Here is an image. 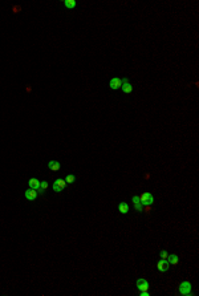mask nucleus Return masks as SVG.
Wrapping results in <instances>:
<instances>
[{"instance_id": "f257e3e1", "label": "nucleus", "mask_w": 199, "mask_h": 296, "mask_svg": "<svg viewBox=\"0 0 199 296\" xmlns=\"http://www.w3.org/2000/svg\"><path fill=\"white\" fill-rule=\"evenodd\" d=\"M139 201H141V203L143 204V206H151L153 204V202H154V198H153V195L150 194V193H142L141 195H139Z\"/></svg>"}, {"instance_id": "f03ea898", "label": "nucleus", "mask_w": 199, "mask_h": 296, "mask_svg": "<svg viewBox=\"0 0 199 296\" xmlns=\"http://www.w3.org/2000/svg\"><path fill=\"white\" fill-rule=\"evenodd\" d=\"M65 186H67V182H65V179H62V178H59V179H56V181L53 182V190H55L56 193H60L61 190H64Z\"/></svg>"}, {"instance_id": "7ed1b4c3", "label": "nucleus", "mask_w": 199, "mask_h": 296, "mask_svg": "<svg viewBox=\"0 0 199 296\" xmlns=\"http://www.w3.org/2000/svg\"><path fill=\"white\" fill-rule=\"evenodd\" d=\"M179 292H181L182 295L189 296L190 294H191V284H190L189 281H183V283H181V286H179Z\"/></svg>"}, {"instance_id": "20e7f679", "label": "nucleus", "mask_w": 199, "mask_h": 296, "mask_svg": "<svg viewBox=\"0 0 199 296\" xmlns=\"http://www.w3.org/2000/svg\"><path fill=\"white\" fill-rule=\"evenodd\" d=\"M121 89L124 93H126V95H129V93H132L133 90V86L132 84H130V81L127 78H124L122 80V85H121Z\"/></svg>"}, {"instance_id": "39448f33", "label": "nucleus", "mask_w": 199, "mask_h": 296, "mask_svg": "<svg viewBox=\"0 0 199 296\" xmlns=\"http://www.w3.org/2000/svg\"><path fill=\"white\" fill-rule=\"evenodd\" d=\"M137 288L139 291H149V283L146 279H138L137 280Z\"/></svg>"}, {"instance_id": "423d86ee", "label": "nucleus", "mask_w": 199, "mask_h": 296, "mask_svg": "<svg viewBox=\"0 0 199 296\" xmlns=\"http://www.w3.org/2000/svg\"><path fill=\"white\" fill-rule=\"evenodd\" d=\"M121 85H122V80L119 77H113L112 80H110V82H109V86L112 88V89H114V90L119 89Z\"/></svg>"}, {"instance_id": "0eeeda50", "label": "nucleus", "mask_w": 199, "mask_h": 296, "mask_svg": "<svg viewBox=\"0 0 199 296\" xmlns=\"http://www.w3.org/2000/svg\"><path fill=\"white\" fill-rule=\"evenodd\" d=\"M157 267H158V270L161 272H166L167 270H169V267H170V263L166 260V259H161V260L158 262Z\"/></svg>"}, {"instance_id": "6e6552de", "label": "nucleus", "mask_w": 199, "mask_h": 296, "mask_svg": "<svg viewBox=\"0 0 199 296\" xmlns=\"http://www.w3.org/2000/svg\"><path fill=\"white\" fill-rule=\"evenodd\" d=\"M25 198L28 199V201H35L36 198H37V190L35 189H28L27 191H25Z\"/></svg>"}, {"instance_id": "1a4fd4ad", "label": "nucleus", "mask_w": 199, "mask_h": 296, "mask_svg": "<svg viewBox=\"0 0 199 296\" xmlns=\"http://www.w3.org/2000/svg\"><path fill=\"white\" fill-rule=\"evenodd\" d=\"M28 185H29L31 189H35V190H39L40 187V181L36 178H31L29 181H28Z\"/></svg>"}, {"instance_id": "9d476101", "label": "nucleus", "mask_w": 199, "mask_h": 296, "mask_svg": "<svg viewBox=\"0 0 199 296\" xmlns=\"http://www.w3.org/2000/svg\"><path fill=\"white\" fill-rule=\"evenodd\" d=\"M133 203H134V209L137 210V211H141V210H143V204L141 203V201H139V198L135 195V197H133Z\"/></svg>"}, {"instance_id": "9b49d317", "label": "nucleus", "mask_w": 199, "mask_h": 296, "mask_svg": "<svg viewBox=\"0 0 199 296\" xmlns=\"http://www.w3.org/2000/svg\"><path fill=\"white\" fill-rule=\"evenodd\" d=\"M118 210L121 214H127V212H129V204H127L126 202H121V203L118 204Z\"/></svg>"}, {"instance_id": "f8f14e48", "label": "nucleus", "mask_w": 199, "mask_h": 296, "mask_svg": "<svg viewBox=\"0 0 199 296\" xmlns=\"http://www.w3.org/2000/svg\"><path fill=\"white\" fill-rule=\"evenodd\" d=\"M48 167H49L52 171H59V170H60V162H57V161H49Z\"/></svg>"}, {"instance_id": "ddd939ff", "label": "nucleus", "mask_w": 199, "mask_h": 296, "mask_svg": "<svg viewBox=\"0 0 199 296\" xmlns=\"http://www.w3.org/2000/svg\"><path fill=\"white\" fill-rule=\"evenodd\" d=\"M178 255L177 254H170L169 258H167V262H169L171 266H175V264H178Z\"/></svg>"}, {"instance_id": "4468645a", "label": "nucleus", "mask_w": 199, "mask_h": 296, "mask_svg": "<svg viewBox=\"0 0 199 296\" xmlns=\"http://www.w3.org/2000/svg\"><path fill=\"white\" fill-rule=\"evenodd\" d=\"M64 5L67 8H75L76 5H77V3H76L75 0H64Z\"/></svg>"}, {"instance_id": "2eb2a0df", "label": "nucleus", "mask_w": 199, "mask_h": 296, "mask_svg": "<svg viewBox=\"0 0 199 296\" xmlns=\"http://www.w3.org/2000/svg\"><path fill=\"white\" fill-rule=\"evenodd\" d=\"M47 189H48V182H47V181L40 182V187H39V190H37V191H40V193H44Z\"/></svg>"}, {"instance_id": "dca6fc26", "label": "nucleus", "mask_w": 199, "mask_h": 296, "mask_svg": "<svg viewBox=\"0 0 199 296\" xmlns=\"http://www.w3.org/2000/svg\"><path fill=\"white\" fill-rule=\"evenodd\" d=\"M75 181H76V178L73 174H68L67 177H65V182H67V183H73Z\"/></svg>"}, {"instance_id": "f3484780", "label": "nucleus", "mask_w": 199, "mask_h": 296, "mask_svg": "<svg viewBox=\"0 0 199 296\" xmlns=\"http://www.w3.org/2000/svg\"><path fill=\"white\" fill-rule=\"evenodd\" d=\"M159 256H161V259H166V260H167V258H169V254H167V252L165 251V250H162L161 254H159Z\"/></svg>"}, {"instance_id": "a211bd4d", "label": "nucleus", "mask_w": 199, "mask_h": 296, "mask_svg": "<svg viewBox=\"0 0 199 296\" xmlns=\"http://www.w3.org/2000/svg\"><path fill=\"white\" fill-rule=\"evenodd\" d=\"M20 10H21V7H13V12H15V13H18Z\"/></svg>"}, {"instance_id": "6ab92c4d", "label": "nucleus", "mask_w": 199, "mask_h": 296, "mask_svg": "<svg viewBox=\"0 0 199 296\" xmlns=\"http://www.w3.org/2000/svg\"><path fill=\"white\" fill-rule=\"evenodd\" d=\"M150 210H151V209H150V204H149V206L145 207V211H146V212H150Z\"/></svg>"}]
</instances>
